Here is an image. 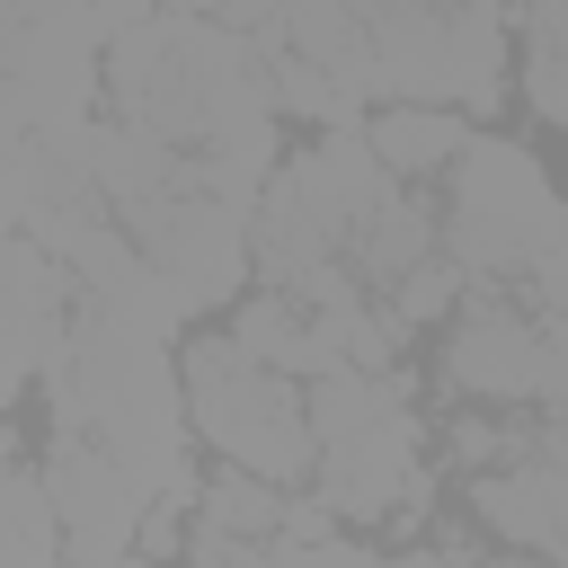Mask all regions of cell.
I'll list each match as a JSON object with an SVG mask.
<instances>
[{
  "label": "cell",
  "instance_id": "obj_1",
  "mask_svg": "<svg viewBox=\"0 0 568 568\" xmlns=\"http://www.w3.org/2000/svg\"><path fill=\"white\" fill-rule=\"evenodd\" d=\"M178 373H186V417L195 435L213 444V462H240L257 479H311L320 470V426H311V390H293V373L257 364L231 337H186L178 346Z\"/></svg>",
  "mask_w": 568,
  "mask_h": 568
},
{
  "label": "cell",
  "instance_id": "obj_2",
  "mask_svg": "<svg viewBox=\"0 0 568 568\" xmlns=\"http://www.w3.org/2000/svg\"><path fill=\"white\" fill-rule=\"evenodd\" d=\"M444 178H453L444 186V257H462L479 284L488 275H524L568 231V204H559L550 169L506 133H470V151Z\"/></svg>",
  "mask_w": 568,
  "mask_h": 568
},
{
  "label": "cell",
  "instance_id": "obj_3",
  "mask_svg": "<svg viewBox=\"0 0 568 568\" xmlns=\"http://www.w3.org/2000/svg\"><path fill=\"white\" fill-rule=\"evenodd\" d=\"M89 98H106V36L89 9L27 18L0 36V106L9 133H80Z\"/></svg>",
  "mask_w": 568,
  "mask_h": 568
},
{
  "label": "cell",
  "instance_id": "obj_4",
  "mask_svg": "<svg viewBox=\"0 0 568 568\" xmlns=\"http://www.w3.org/2000/svg\"><path fill=\"white\" fill-rule=\"evenodd\" d=\"M248 213H257V204H222V195H204V186H178V195L124 204L115 222L142 240V257H151V266H160L195 311H213V302H231V293L257 275Z\"/></svg>",
  "mask_w": 568,
  "mask_h": 568
},
{
  "label": "cell",
  "instance_id": "obj_5",
  "mask_svg": "<svg viewBox=\"0 0 568 568\" xmlns=\"http://www.w3.org/2000/svg\"><path fill=\"white\" fill-rule=\"evenodd\" d=\"M106 106L124 124L169 133V142L213 133V98H204V71H195V18L186 9H160V18L124 27L106 44Z\"/></svg>",
  "mask_w": 568,
  "mask_h": 568
},
{
  "label": "cell",
  "instance_id": "obj_6",
  "mask_svg": "<svg viewBox=\"0 0 568 568\" xmlns=\"http://www.w3.org/2000/svg\"><path fill=\"white\" fill-rule=\"evenodd\" d=\"M44 479H53L71 559H80V568H115V559L133 550V532H142L151 488H142L98 435H44Z\"/></svg>",
  "mask_w": 568,
  "mask_h": 568
},
{
  "label": "cell",
  "instance_id": "obj_7",
  "mask_svg": "<svg viewBox=\"0 0 568 568\" xmlns=\"http://www.w3.org/2000/svg\"><path fill=\"white\" fill-rule=\"evenodd\" d=\"M444 382L488 399V408H524L541 390V320L515 311L497 284H470L462 293V320L444 337Z\"/></svg>",
  "mask_w": 568,
  "mask_h": 568
},
{
  "label": "cell",
  "instance_id": "obj_8",
  "mask_svg": "<svg viewBox=\"0 0 568 568\" xmlns=\"http://www.w3.org/2000/svg\"><path fill=\"white\" fill-rule=\"evenodd\" d=\"M470 515L506 550H532V559L568 568V453H524L506 470H479L470 479Z\"/></svg>",
  "mask_w": 568,
  "mask_h": 568
},
{
  "label": "cell",
  "instance_id": "obj_9",
  "mask_svg": "<svg viewBox=\"0 0 568 568\" xmlns=\"http://www.w3.org/2000/svg\"><path fill=\"white\" fill-rule=\"evenodd\" d=\"M311 479H320V497H328L346 524L417 515V488H426V470H417V417H399V426H382V435H355V444H328Z\"/></svg>",
  "mask_w": 568,
  "mask_h": 568
},
{
  "label": "cell",
  "instance_id": "obj_10",
  "mask_svg": "<svg viewBox=\"0 0 568 568\" xmlns=\"http://www.w3.org/2000/svg\"><path fill=\"white\" fill-rule=\"evenodd\" d=\"M284 178H293V186H302V195H311V204L337 222V240H346V266H355V240H364V222H373V213H382V204L408 186V178H390V169H382V151L364 142V124H355V133H320L311 151H293V160H284Z\"/></svg>",
  "mask_w": 568,
  "mask_h": 568
},
{
  "label": "cell",
  "instance_id": "obj_11",
  "mask_svg": "<svg viewBox=\"0 0 568 568\" xmlns=\"http://www.w3.org/2000/svg\"><path fill=\"white\" fill-rule=\"evenodd\" d=\"M80 142H89L98 195H106L115 213H124V204H151V195H178V186H195V160H186V142H169V133H151V124H124V115H106V124H89Z\"/></svg>",
  "mask_w": 568,
  "mask_h": 568
},
{
  "label": "cell",
  "instance_id": "obj_12",
  "mask_svg": "<svg viewBox=\"0 0 568 568\" xmlns=\"http://www.w3.org/2000/svg\"><path fill=\"white\" fill-rule=\"evenodd\" d=\"M470 115L462 106H408V98H390V106H373V124H364V142L382 151V169L390 178H444L462 151H470Z\"/></svg>",
  "mask_w": 568,
  "mask_h": 568
},
{
  "label": "cell",
  "instance_id": "obj_13",
  "mask_svg": "<svg viewBox=\"0 0 568 568\" xmlns=\"http://www.w3.org/2000/svg\"><path fill=\"white\" fill-rule=\"evenodd\" d=\"M453 18V106L479 124L506 106V18L497 0H444Z\"/></svg>",
  "mask_w": 568,
  "mask_h": 568
},
{
  "label": "cell",
  "instance_id": "obj_14",
  "mask_svg": "<svg viewBox=\"0 0 568 568\" xmlns=\"http://www.w3.org/2000/svg\"><path fill=\"white\" fill-rule=\"evenodd\" d=\"M9 559L0 568H71V532H62V506H53V479L44 462H9Z\"/></svg>",
  "mask_w": 568,
  "mask_h": 568
},
{
  "label": "cell",
  "instance_id": "obj_15",
  "mask_svg": "<svg viewBox=\"0 0 568 568\" xmlns=\"http://www.w3.org/2000/svg\"><path fill=\"white\" fill-rule=\"evenodd\" d=\"M435 240H444V222L399 186V195L364 222V240H355V275H364V284H399L408 266H426V257H435Z\"/></svg>",
  "mask_w": 568,
  "mask_h": 568
},
{
  "label": "cell",
  "instance_id": "obj_16",
  "mask_svg": "<svg viewBox=\"0 0 568 568\" xmlns=\"http://www.w3.org/2000/svg\"><path fill=\"white\" fill-rule=\"evenodd\" d=\"M284 479H257V470H240V462H222L213 479H204V497H195V524H222V532H248V541H275L284 532Z\"/></svg>",
  "mask_w": 568,
  "mask_h": 568
},
{
  "label": "cell",
  "instance_id": "obj_17",
  "mask_svg": "<svg viewBox=\"0 0 568 568\" xmlns=\"http://www.w3.org/2000/svg\"><path fill=\"white\" fill-rule=\"evenodd\" d=\"M479 275L462 266V257H426V266H408L399 284H390V311H399V328H426V320H444V311H462V293H470Z\"/></svg>",
  "mask_w": 568,
  "mask_h": 568
},
{
  "label": "cell",
  "instance_id": "obj_18",
  "mask_svg": "<svg viewBox=\"0 0 568 568\" xmlns=\"http://www.w3.org/2000/svg\"><path fill=\"white\" fill-rule=\"evenodd\" d=\"M524 98L541 124H568V44H524Z\"/></svg>",
  "mask_w": 568,
  "mask_h": 568
},
{
  "label": "cell",
  "instance_id": "obj_19",
  "mask_svg": "<svg viewBox=\"0 0 568 568\" xmlns=\"http://www.w3.org/2000/svg\"><path fill=\"white\" fill-rule=\"evenodd\" d=\"M524 293H532V311H541V320H568V231L524 266Z\"/></svg>",
  "mask_w": 568,
  "mask_h": 568
},
{
  "label": "cell",
  "instance_id": "obj_20",
  "mask_svg": "<svg viewBox=\"0 0 568 568\" xmlns=\"http://www.w3.org/2000/svg\"><path fill=\"white\" fill-rule=\"evenodd\" d=\"M532 408L568 426V320H541V390H532Z\"/></svg>",
  "mask_w": 568,
  "mask_h": 568
},
{
  "label": "cell",
  "instance_id": "obj_21",
  "mask_svg": "<svg viewBox=\"0 0 568 568\" xmlns=\"http://www.w3.org/2000/svg\"><path fill=\"white\" fill-rule=\"evenodd\" d=\"M275 559L284 568H373V550H355L346 532H328V541H275Z\"/></svg>",
  "mask_w": 568,
  "mask_h": 568
},
{
  "label": "cell",
  "instance_id": "obj_22",
  "mask_svg": "<svg viewBox=\"0 0 568 568\" xmlns=\"http://www.w3.org/2000/svg\"><path fill=\"white\" fill-rule=\"evenodd\" d=\"M160 9H169V0H89V18H98V36H106V44H115L124 27H142V18H160Z\"/></svg>",
  "mask_w": 568,
  "mask_h": 568
},
{
  "label": "cell",
  "instance_id": "obj_23",
  "mask_svg": "<svg viewBox=\"0 0 568 568\" xmlns=\"http://www.w3.org/2000/svg\"><path fill=\"white\" fill-rule=\"evenodd\" d=\"M524 44H568V0H524Z\"/></svg>",
  "mask_w": 568,
  "mask_h": 568
},
{
  "label": "cell",
  "instance_id": "obj_24",
  "mask_svg": "<svg viewBox=\"0 0 568 568\" xmlns=\"http://www.w3.org/2000/svg\"><path fill=\"white\" fill-rule=\"evenodd\" d=\"M284 18V0H222V27H248V36H266Z\"/></svg>",
  "mask_w": 568,
  "mask_h": 568
},
{
  "label": "cell",
  "instance_id": "obj_25",
  "mask_svg": "<svg viewBox=\"0 0 568 568\" xmlns=\"http://www.w3.org/2000/svg\"><path fill=\"white\" fill-rule=\"evenodd\" d=\"M479 568H550V559H532V550H506V559H479Z\"/></svg>",
  "mask_w": 568,
  "mask_h": 568
},
{
  "label": "cell",
  "instance_id": "obj_26",
  "mask_svg": "<svg viewBox=\"0 0 568 568\" xmlns=\"http://www.w3.org/2000/svg\"><path fill=\"white\" fill-rule=\"evenodd\" d=\"M71 568H80V559H71Z\"/></svg>",
  "mask_w": 568,
  "mask_h": 568
}]
</instances>
